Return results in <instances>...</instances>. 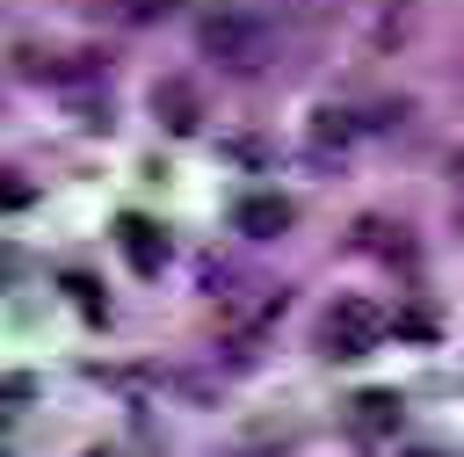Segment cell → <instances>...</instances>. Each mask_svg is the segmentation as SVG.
I'll use <instances>...</instances> for the list:
<instances>
[{"mask_svg": "<svg viewBox=\"0 0 464 457\" xmlns=\"http://www.w3.org/2000/svg\"><path fill=\"white\" fill-rule=\"evenodd\" d=\"M196 51H203L210 65H225V73H261L268 51H276V29H268L261 7L225 0V7H210V15L196 22Z\"/></svg>", "mask_w": 464, "mask_h": 457, "instance_id": "6da1fadb", "label": "cell"}, {"mask_svg": "<svg viewBox=\"0 0 464 457\" xmlns=\"http://www.w3.org/2000/svg\"><path fill=\"white\" fill-rule=\"evenodd\" d=\"M384 305L377 297H334L326 312H319V355H334V363H355V355H370V348H384Z\"/></svg>", "mask_w": 464, "mask_h": 457, "instance_id": "7a4b0ae2", "label": "cell"}, {"mask_svg": "<svg viewBox=\"0 0 464 457\" xmlns=\"http://www.w3.org/2000/svg\"><path fill=\"white\" fill-rule=\"evenodd\" d=\"M152 116H160L174 138H188V131L203 123V102H196V87L174 73V80H152Z\"/></svg>", "mask_w": 464, "mask_h": 457, "instance_id": "3957f363", "label": "cell"}, {"mask_svg": "<svg viewBox=\"0 0 464 457\" xmlns=\"http://www.w3.org/2000/svg\"><path fill=\"white\" fill-rule=\"evenodd\" d=\"M232 232L276 239V232H290V203H283V196H239V203H232Z\"/></svg>", "mask_w": 464, "mask_h": 457, "instance_id": "277c9868", "label": "cell"}, {"mask_svg": "<svg viewBox=\"0 0 464 457\" xmlns=\"http://www.w3.org/2000/svg\"><path fill=\"white\" fill-rule=\"evenodd\" d=\"M116 247H123V261H130L138 276H160V261H167V232H152L145 218H123V225H116Z\"/></svg>", "mask_w": 464, "mask_h": 457, "instance_id": "5b68a950", "label": "cell"}, {"mask_svg": "<svg viewBox=\"0 0 464 457\" xmlns=\"http://www.w3.org/2000/svg\"><path fill=\"white\" fill-rule=\"evenodd\" d=\"M348 428H355L362 442H384V435L399 428V399H392V392H355V399H348Z\"/></svg>", "mask_w": 464, "mask_h": 457, "instance_id": "8992f818", "label": "cell"}, {"mask_svg": "<svg viewBox=\"0 0 464 457\" xmlns=\"http://www.w3.org/2000/svg\"><path fill=\"white\" fill-rule=\"evenodd\" d=\"M355 138V123H348V109H319V123H312V152L326 160V152H341Z\"/></svg>", "mask_w": 464, "mask_h": 457, "instance_id": "52a82bcc", "label": "cell"}, {"mask_svg": "<svg viewBox=\"0 0 464 457\" xmlns=\"http://www.w3.org/2000/svg\"><path fill=\"white\" fill-rule=\"evenodd\" d=\"M450 189H457V196H464V145H457V152H450Z\"/></svg>", "mask_w": 464, "mask_h": 457, "instance_id": "ba28073f", "label": "cell"}, {"mask_svg": "<svg viewBox=\"0 0 464 457\" xmlns=\"http://www.w3.org/2000/svg\"><path fill=\"white\" fill-rule=\"evenodd\" d=\"M413 457H435V450H413Z\"/></svg>", "mask_w": 464, "mask_h": 457, "instance_id": "9c48e42d", "label": "cell"}, {"mask_svg": "<svg viewBox=\"0 0 464 457\" xmlns=\"http://www.w3.org/2000/svg\"><path fill=\"white\" fill-rule=\"evenodd\" d=\"M94 457H109V450H94Z\"/></svg>", "mask_w": 464, "mask_h": 457, "instance_id": "30bf717a", "label": "cell"}]
</instances>
